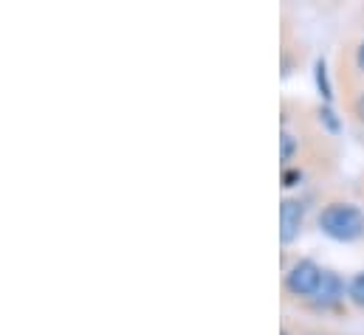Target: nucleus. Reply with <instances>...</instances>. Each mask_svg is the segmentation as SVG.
Wrapping results in <instances>:
<instances>
[{
    "instance_id": "obj_6",
    "label": "nucleus",
    "mask_w": 364,
    "mask_h": 335,
    "mask_svg": "<svg viewBox=\"0 0 364 335\" xmlns=\"http://www.w3.org/2000/svg\"><path fill=\"white\" fill-rule=\"evenodd\" d=\"M316 84H319V93L325 99H331V82H328V71H325V60L316 62Z\"/></svg>"
},
{
    "instance_id": "obj_2",
    "label": "nucleus",
    "mask_w": 364,
    "mask_h": 335,
    "mask_svg": "<svg viewBox=\"0 0 364 335\" xmlns=\"http://www.w3.org/2000/svg\"><path fill=\"white\" fill-rule=\"evenodd\" d=\"M322 268L311 259H299L291 270H288V290L296 293V296H316L319 290V282H322Z\"/></svg>"
},
{
    "instance_id": "obj_1",
    "label": "nucleus",
    "mask_w": 364,
    "mask_h": 335,
    "mask_svg": "<svg viewBox=\"0 0 364 335\" xmlns=\"http://www.w3.org/2000/svg\"><path fill=\"white\" fill-rule=\"evenodd\" d=\"M319 229L339 243H353L359 240L364 231V217L362 212L350 203H333L319 214Z\"/></svg>"
},
{
    "instance_id": "obj_5",
    "label": "nucleus",
    "mask_w": 364,
    "mask_h": 335,
    "mask_svg": "<svg viewBox=\"0 0 364 335\" xmlns=\"http://www.w3.org/2000/svg\"><path fill=\"white\" fill-rule=\"evenodd\" d=\"M348 293H350V299H353L359 307H364V273H356V276L350 279Z\"/></svg>"
},
{
    "instance_id": "obj_10",
    "label": "nucleus",
    "mask_w": 364,
    "mask_h": 335,
    "mask_svg": "<svg viewBox=\"0 0 364 335\" xmlns=\"http://www.w3.org/2000/svg\"><path fill=\"white\" fill-rule=\"evenodd\" d=\"M356 62H359V68L364 71V43L359 45V54H356Z\"/></svg>"
},
{
    "instance_id": "obj_8",
    "label": "nucleus",
    "mask_w": 364,
    "mask_h": 335,
    "mask_svg": "<svg viewBox=\"0 0 364 335\" xmlns=\"http://www.w3.org/2000/svg\"><path fill=\"white\" fill-rule=\"evenodd\" d=\"M319 119L328 124V130H331V133H336V130H339V121L333 119V113H331L328 107H322V110H319Z\"/></svg>"
},
{
    "instance_id": "obj_11",
    "label": "nucleus",
    "mask_w": 364,
    "mask_h": 335,
    "mask_svg": "<svg viewBox=\"0 0 364 335\" xmlns=\"http://www.w3.org/2000/svg\"><path fill=\"white\" fill-rule=\"evenodd\" d=\"M359 116H362V119H364V99H362V101H359Z\"/></svg>"
},
{
    "instance_id": "obj_3",
    "label": "nucleus",
    "mask_w": 364,
    "mask_h": 335,
    "mask_svg": "<svg viewBox=\"0 0 364 335\" xmlns=\"http://www.w3.org/2000/svg\"><path fill=\"white\" fill-rule=\"evenodd\" d=\"M302 220H305L302 203H296V200H282V206H279V240H282L285 246L294 243V237H296L299 229H302Z\"/></svg>"
},
{
    "instance_id": "obj_4",
    "label": "nucleus",
    "mask_w": 364,
    "mask_h": 335,
    "mask_svg": "<svg viewBox=\"0 0 364 335\" xmlns=\"http://www.w3.org/2000/svg\"><path fill=\"white\" fill-rule=\"evenodd\" d=\"M342 296H345V285H342V279H339L336 273L325 270V273H322V282H319V290H316V296H314L316 304L331 307V304H336Z\"/></svg>"
},
{
    "instance_id": "obj_7",
    "label": "nucleus",
    "mask_w": 364,
    "mask_h": 335,
    "mask_svg": "<svg viewBox=\"0 0 364 335\" xmlns=\"http://www.w3.org/2000/svg\"><path fill=\"white\" fill-rule=\"evenodd\" d=\"M294 150H296V141H294V136L282 133V161H291Z\"/></svg>"
},
{
    "instance_id": "obj_12",
    "label": "nucleus",
    "mask_w": 364,
    "mask_h": 335,
    "mask_svg": "<svg viewBox=\"0 0 364 335\" xmlns=\"http://www.w3.org/2000/svg\"><path fill=\"white\" fill-rule=\"evenodd\" d=\"M282 335H288V333H282Z\"/></svg>"
},
{
    "instance_id": "obj_9",
    "label": "nucleus",
    "mask_w": 364,
    "mask_h": 335,
    "mask_svg": "<svg viewBox=\"0 0 364 335\" xmlns=\"http://www.w3.org/2000/svg\"><path fill=\"white\" fill-rule=\"evenodd\" d=\"M299 177V172H285L282 175V180H285V186H294V180Z\"/></svg>"
}]
</instances>
